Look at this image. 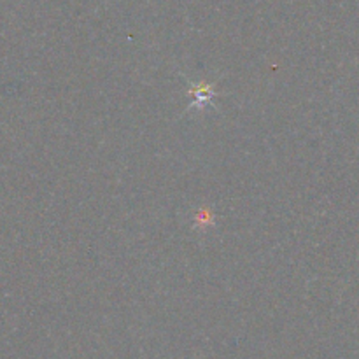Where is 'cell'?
Here are the masks:
<instances>
[{
    "instance_id": "1",
    "label": "cell",
    "mask_w": 359,
    "mask_h": 359,
    "mask_svg": "<svg viewBox=\"0 0 359 359\" xmlns=\"http://www.w3.org/2000/svg\"><path fill=\"white\" fill-rule=\"evenodd\" d=\"M193 102L195 104H205V102H209L210 98L214 97V91H212V86H207V84H203V86H200L198 90L193 91Z\"/></svg>"
}]
</instances>
